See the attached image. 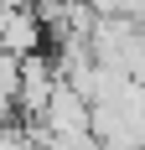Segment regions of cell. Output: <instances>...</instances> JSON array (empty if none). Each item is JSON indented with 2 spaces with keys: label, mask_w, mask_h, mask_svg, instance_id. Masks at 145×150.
Here are the masks:
<instances>
[{
  "label": "cell",
  "mask_w": 145,
  "mask_h": 150,
  "mask_svg": "<svg viewBox=\"0 0 145 150\" xmlns=\"http://www.w3.org/2000/svg\"><path fill=\"white\" fill-rule=\"evenodd\" d=\"M62 83L57 62L47 57V52H31V57H21V88H16V109L26 114V119H42L47 98H52V88Z\"/></svg>",
  "instance_id": "cell-1"
},
{
  "label": "cell",
  "mask_w": 145,
  "mask_h": 150,
  "mask_svg": "<svg viewBox=\"0 0 145 150\" xmlns=\"http://www.w3.org/2000/svg\"><path fill=\"white\" fill-rule=\"evenodd\" d=\"M0 47L11 57H31V52L47 47V26L36 16V5H5V16H0Z\"/></svg>",
  "instance_id": "cell-2"
},
{
  "label": "cell",
  "mask_w": 145,
  "mask_h": 150,
  "mask_svg": "<svg viewBox=\"0 0 145 150\" xmlns=\"http://www.w3.org/2000/svg\"><path fill=\"white\" fill-rule=\"evenodd\" d=\"M16 88H21V57H11L0 47V119L16 114Z\"/></svg>",
  "instance_id": "cell-3"
},
{
  "label": "cell",
  "mask_w": 145,
  "mask_h": 150,
  "mask_svg": "<svg viewBox=\"0 0 145 150\" xmlns=\"http://www.w3.org/2000/svg\"><path fill=\"white\" fill-rule=\"evenodd\" d=\"M0 150H42V145H36V135H31V129H21V124H11V119H0Z\"/></svg>",
  "instance_id": "cell-4"
}]
</instances>
